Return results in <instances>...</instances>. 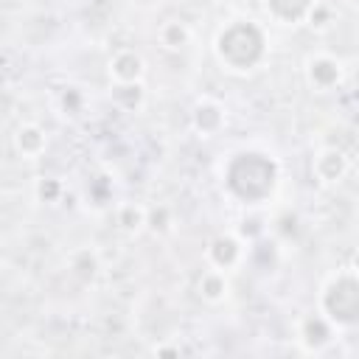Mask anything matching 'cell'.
<instances>
[{
    "mask_svg": "<svg viewBox=\"0 0 359 359\" xmlns=\"http://www.w3.org/2000/svg\"><path fill=\"white\" fill-rule=\"evenodd\" d=\"M160 42L165 45V48H182V45H188V39H191V31H188V25L185 22H177V20H168V22H163L160 25Z\"/></svg>",
    "mask_w": 359,
    "mask_h": 359,
    "instance_id": "obj_12",
    "label": "cell"
},
{
    "mask_svg": "<svg viewBox=\"0 0 359 359\" xmlns=\"http://www.w3.org/2000/svg\"><path fill=\"white\" fill-rule=\"evenodd\" d=\"M264 3L272 20H278L280 25H297L300 20H309L311 8L317 6V0H264Z\"/></svg>",
    "mask_w": 359,
    "mask_h": 359,
    "instance_id": "obj_7",
    "label": "cell"
},
{
    "mask_svg": "<svg viewBox=\"0 0 359 359\" xmlns=\"http://www.w3.org/2000/svg\"><path fill=\"white\" fill-rule=\"evenodd\" d=\"M320 309L337 325H356L359 323V275L342 272L331 278L323 286Z\"/></svg>",
    "mask_w": 359,
    "mask_h": 359,
    "instance_id": "obj_3",
    "label": "cell"
},
{
    "mask_svg": "<svg viewBox=\"0 0 359 359\" xmlns=\"http://www.w3.org/2000/svg\"><path fill=\"white\" fill-rule=\"evenodd\" d=\"M118 224L123 230H137L140 224H146V210L137 208V205H123L118 210Z\"/></svg>",
    "mask_w": 359,
    "mask_h": 359,
    "instance_id": "obj_13",
    "label": "cell"
},
{
    "mask_svg": "<svg viewBox=\"0 0 359 359\" xmlns=\"http://www.w3.org/2000/svg\"><path fill=\"white\" fill-rule=\"evenodd\" d=\"M227 278H224V269H208L202 278H199V294L208 300V303H219L227 297Z\"/></svg>",
    "mask_w": 359,
    "mask_h": 359,
    "instance_id": "obj_11",
    "label": "cell"
},
{
    "mask_svg": "<svg viewBox=\"0 0 359 359\" xmlns=\"http://www.w3.org/2000/svg\"><path fill=\"white\" fill-rule=\"evenodd\" d=\"M109 76L118 84H137L143 76V59L137 50L132 48H121L112 59H109Z\"/></svg>",
    "mask_w": 359,
    "mask_h": 359,
    "instance_id": "obj_6",
    "label": "cell"
},
{
    "mask_svg": "<svg viewBox=\"0 0 359 359\" xmlns=\"http://www.w3.org/2000/svg\"><path fill=\"white\" fill-rule=\"evenodd\" d=\"M351 272H356L359 275V250L353 252V258H351Z\"/></svg>",
    "mask_w": 359,
    "mask_h": 359,
    "instance_id": "obj_14",
    "label": "cell"
},
{
    "mask_svg": "<svg viewBox=\"0 0 359 359\" xmlns=\"http://www.w3.org/2000/svg\"><path fill=\"white\" fill-rule=\"evenodd\" d=\"M222 177H224L227 191L238 202L250 205V202H261L264 196L272 194L275 180H278V165L266 154L238 151V154L230 157V163H227Z\"/></svg>",
    "mask_w": 359,
    "mask_h": 359,
    "instance_id": "obj_2",
    "label": "cell"
},
{
    "mask_svg": "<svg viewBox=\"0 0 359 359\" xmlns=\"http://www.w3.org/2000/svg\"><path fill=\"white\" fill-rule=\"evenodd\" d=\"M14 143H17V151H20V154H25V157H36V154L45 149L48 137H45V132H42L39 126L25 123V126H20V129H17Z\"/></svg>",
    "mask_w": 359,
    "mask_h": 359,
    "instance_id": "obj_10",
    "label": "cell"
},
{
    "mask_svg": "<svg viewBox=\"0 0 359 359\" xmlns=\"http://www.w3.org/2000/svg\"><path fill=\"white\" fill-rule=\"evenodd\" d=\"M351 3H353V6H359V0H351Z\"/></svg>",
    "mask_w": 359,
    "mask_h": 359,
    "instance_id": "obj_15",
    "label": "cell"
},
{
    "mask_svg": "<svg viewBox=\"0 0 359 359\" xmlns=\"http://www.w3.org/2000/svg\"><path fill=\"white\" fill-rule=\"evenodd\" d=\"M194 126H196V132L205 135V137L216 135V132L224 126V109H222L216 101L202 98V101L194 107Z\"/></svg>",
    "mask_w": 359,
    "mask_h": 359,
    "instance_id": "obj_9",
    "label": "cell"
},
{
    "mask_svg": "<svg viewBox=\"0 0 359 359\" xmlns=\"http://www.w3.org/2000/svg\"><path fill=\"white\" fill-rule=\"evenodd\" d=\"M213 53L227 70H236V73L252 70L266 56V34L252 20H233L216 34Z\"/></svg>",
    "mask_w": 359,
    "mask_h": 359,
    "instance_id": "obj_1",
    "label": "cell"
},
{
    "mask_svg": "<svg viewBox=\"0 0 359 359\" xmlns=\"http://www.w3.org/2000/svg\"><path fill=\"white\" fill-rule=\"evenodd\" d=\"M241 258H244V247H241V241H238L236 236H230V233H222V236H216V238L208 244V261H210L216 269H230V266H236Z\"/></svg>",
    "mask_w": 359,
    "mask_h": 359,
    "instance_id": "obj_5",
    "label": "cell"
},
{
    "mask_svg": "<svg viewBox=\"0 0 359 359\" xmlns=\"http://www.w3.org/2000/svg\"><path fill=\"white\" fill-rule=\"evenodd\" d=\"M342 62L331 53H314L306 62V79L317 93H328L342 81Z\"/></svg>",
    "mask_w": 359,
    "mask_h": 359,
    "instance_id": "obj_4",
    "label": "cell"
},
{
    "mask_svg": "<svg viewBox=\"0 0 359 359\" xmlns=\"http://www.w3.org/2000/svg\"><path fill=\"white\" fill-rule=\"evenodd\" d=\"M314 177L320 180V182H337V180H342V174L348 171V160H345V154L342 151H337V149H325V151H320L317 157H314Z\"/></svg>",
    "mask_w": 359,
    "mask_h": 359,
    "instance_id": "obj_8",
    "label": "cell"
}]
</instances>
